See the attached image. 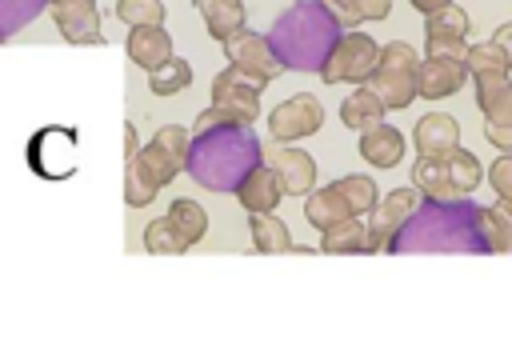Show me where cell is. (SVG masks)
Instances as JSON below:
<instances>
[{"label": "cell", "instance_id": "obj_34", "mask_svg": "<svg viewBox=\"0 0 512 340\" xmlns=\"http://www.w3.org/2000/svg\"><path fill=\"white\" fill-rule=\"evenodd\" d=\"M336 188L344 192V200H348L352 216H368V212H372V204L380 200V196H376L380 188H376L368 176H340V180H336Z\"/></svg>", "mask_w": 512, "mask_h": 340}, {"label": "cell", "instance_id": "obj_24", "mask_svg": "<svg viewBox=\"0 0 512 340\" xmlns=\"http://www.w3.org/2000/svg\"><path fill=\"white\" fill-rule=\"evenodd\" d=\"M464 64H468V80L480 88V84H496V80H508V60L504 52L484 40V44H468L464 52Z\"/></svg>", "mask_w": 512, "mask_h": 340}, {"label": "cell", "instance_id": "obj_27", "mask_svg": "<svg viewBox=\"0 0 512 340\" xmlns=\"http://www.w3.org/2000/svg\"><path fill=\"white\" fill-rule=\"evenodd\" d=\"M328 12H332V20L344 28V32H352V28H360L364 20H384L388 16V0H320Z\"/></svg>", "mask_w": 512, "mask_h": 340}, {"label": "cell", "instance_id": "obj_26", "mask_svg": "<svg viewBox=\"0 0 512 340\" xmlns=\"http://www.w3.org/2000/svg\"><path fill=\"white\" fill-rule=\"evenodd\" d=\"M340 120H344L348 128L364 132V128H372V124L384 120V104H380V96H376L368 84H360L352 96H344V104H340Z\"/></svg>", "mask_w": 512, "mask_h": 340}, {"label": "cell", "instance_id": "obj_20", "mask_svg": "<svg viewBox=\"0 0 512 340\" xmlns=\"http://www.w3.org/2000/svg\"><path fill=\"white\" fill-rule=\"evenodd\" d=\"M236 196H240V204H244L248 212H276L284 188H280V180H276V172H272L268 164H256V168L240 180Z\"/></svg>", "mask_w": 512, "mask_h": 340}, {"label": "cell", "instance_id": "obj_38", "mask_svg": "<svg viewBox=\"0 0 512 340\" xmlns=\"http://www.w3.org/2000/svg\"><path fill=\"white\" fill-rule=\"evenodd\" d=\"M412 4H416V8H420V12L428 16V12H436V8H444V4H456V0H412Z\"/></svg>", "mask_w": 512, "mask_h": 340}, {"label": "cell", "instance_id": "obj_2", "mask_svg": "<svg viewBox=\"0 0 512 340\" xmlns=\"http://www.w3.org/2000/svg\"><path fill=\"white\" fill-rule=\"evenodd\" d=\"M260 164V140L248 124H220L188 140L184 172L208 192H236L240 180Z\"/></svg>", "mask_w": 512, "mask_h": 340}, {"label": "cell", "instance_id": "obj_19", "mask_svg": "<svg viewBox=\"0 0 512 340\" xmlns=\"http://www.w3.org/2000/svg\"><path fill=\"white\" fill-rule=\"evenodd\" d=\"M360 156L376 168H396L404 160V136L392 128V124H372L360 132Z\"/></svg>", "mask_w": 512, "mask_h": 340}, {"label": "cell", "instance_id": "obj_31", "mask_svg": "<svg viewBox=\"0 0 512 340\" xmlns=\"http://www.w3.org/2000/svg\"><path fill=\"white\" fill-rule=\"evenodd\" d=\"M484 240H488V252H512V204H492L484 208Z\"/></svg>", "mask_w": 512, "mask_h": 340}, {"label": "cell", "instance_id": "obj_6", "mask_svg": "<svg viewBox=\"0 0 512 340\" xmlns=\"http://www.w3.org/2000/svg\"><path fill=\"white\" fill-rule=\"evenodd\" d=\"M416 76H420V56H416V48L404 44V40H392V44L380 48L376 68L368 72L364 84L380 96L384 112H400V108H408V104L416 100Z\"/></svg>", "mask_w": 512, "mask_h": 340}, {"label": "cell", "instance_id": "obj_33", "mask_svg": "<svg viewBox=\"0 0 512 340\" xmlns=\"http://www.w3.org/2000/svg\"><path fill=\"white\" fill-rule=\"evenodd\" d=\"M168 220L180 228V236H184L188 244H196V240L208 232V216H204V208H200L196 200H176V204L168 208Z\"/></svg>", "mask_w": 512, "mask_h": 340}, {"label": "cell", "instance_id": "obj_16", "mask_svg": "<svg viewBox=\"0 0 512 340\" xmlns=\"http://www.w3.org/2000/svg\"><path fill=\"white\" fill-rule=\"evenodd\" d=\"M468 80V64L456 56H424L420 60V76H416V96L424 100H440V96H456Z\"/></svg>", "mask_w": 512, "mask_h": 340}, {"label": "cell", "instance_id": "obj_25", "mask_svg": "<svg viewBox=\"0 0 512 340\" xmlns=\"http://www.w3.org/2000/svg\"><path fill=\"white\" fill-rule=\"evenodd\" d=\"M320 248H324V252H336V256H340V252H376L368 224H360L356 216H348V220H340V224L324 228Z\"/></svg>", "mask_w": 512, "mask_h": 340}, {"label": "cell", "instance_id": "obj_35", "mask_svg": "<svg viewBox=\"0 0 512 340\" xmlns=\"http://www.w3.org/2000/svg\"><path fill=\"white\" fill-rule=\"evenodd\" d=\"M116 16H120L128 28L164 24V4H160V0H116Z\"/></svg>", "mask_w": 512, "mask_h": 340}, {"label": "cell", "instance_id": "obj_32", "mask_svg": "<svg viewBox=\"0 0 512 340\" xmlns=\"http://www.w3.org/2000/svg\"><path fill=\"white\" fill-rule=\"evenodd\" d=\"M44 12V0H0V44L28 28Z\"/></svg>", "mask_w": 512, "mask_h": 340}, {"label": "cell", "instance_id": "obj_8", "mask_svg": "<svg viewBox=\"0 0 512 340\" xmlns=\"http://www.w3.org/2000/svg\"><path fill=\"white\" fill-rule=\"evenodd\" d=\"M224 56H228L232 68H240V72H244L248 80H256V84H272V80L284 72V64H280L276 52L268 48L264 32H248V28L232 32V36L224 40Z\"/></svg>", "mask_w": 512, "mask_h": 340}, {"label": "cell", "instance_id": "obj_10", "mask_svg": "<svg viewBox=\"0 0 512 340\" xmlns=\"http://www.w3.org/2000/svg\"><path fill=\"white\" fill-rule=\"evenodd\" d=\"M468 32H472L468 12L460 4H444V8L428 12V20H424V48H428V56H456V60H464Z\"/></svg>", "mask_w": 512, "mask_h": 340}, {"label": "cell", "instance_id": "obj_15", "mask_svg": "<svg viewBox=\"0 0 512 340\" xmlns=\"http://www.w3.org/2000/svg\"><path fill=\"white\" fill-rule=\"evenodd\" d=\"M420 204V188L412 184V188H392L384 200H376L372 204V212H368V232H372V244H376V252L388 244V236L412 216V208Z\"/></svg>", "mask_w": 512, "mask_h": 340}, {"label": "cell", "instance_id": "obj_7", "mask_svg": "<svg viewBox=\"0 0 512 340\" xmlns=\"http://www.w3.org/2000/svg\"><path fill=\"white\" fill-rule=\"evenodd\" d=\"M376 56H380V44L368 32H340V40L332 44L328 60L320 64V80L324 84H340V80L364 84L368 72L376 68Z\"/></svg>", "mask_w": 512, "mask_h": 340}, {"label": "cell", "instance_id": "obj_14", "mask_svg": "<svg viewBox=\"0 0 512 340\" xmlns=\"http://www.w3.org/2000/svg\"><path fill=\"white\" fill-rule=\"evenodd\" d=\"M52 8V20L68 44H104L96 0H44Z\"/></svg>", "mask_w": 512, "mask_h": 340}, {"label": "cell", "instance_id": "obj_37", "mask_svg": "<svg viewBox=\"0 0 512 340\" xmlns=\"http://www.w3.org/2000/svg\"><path fill=\"white\" fill-rule=\"evenodd\" d=\"M492 44L504 52V60H508V68H512V20H508V24H500V28L492 32Z\"/></svg>", "mask_w": 512, "mask_h": 340}, {"label": "cell", "instance_id": "obj_1", "mask_svg": "<svg viewBox=\"0 0 512 340\" xmlns=\"http://www.w3.org/2000/svg\"><path fill=\"white\" fill-rule=\"evenodd\" d=\"M484 204L464 200H420L412 216L388 236V252H488Z\"/></svg>", "mask_w": 512, "mask_h": 340}, {"label": "cell", "instance_id": "obj_29", "mask_svg": "<svg viewBox=\"0 0 512 340\" xmlns=\"http://www.w3.org/2000/svg\"><path fill=\"white\" fill-rule=\"evenodd\" d=\"M188 84H192V64L180 60V56H168L160 68L148 72V88H152V96H176V92H184Z\"/></svg>", "mask_w": 512, "mask_h": 340}, {"label": "cell", "instance_id": "obj_17", "mask_svg": "<svg viewBox=\"0 0 512 340\" xmlns=\"http://www.w3.org/2000/svg\"><path fill=\"white\" fill-rule=\"evenodd\" d=\"M268 168L276 172L284 196H304L316 184V156H308L304 148H276Z\"/></svg>", "mask_w": 512, "mask_h": 340}, {"label": "cell", "instance_id": "obj_30", "mask_svg": "<svg viewBox=\"0 0 512 340\" xmlns=\"http://www.w3.org/2000/svg\"><path fill=\"white\" fill-rule=\"evenodd\" d=\"M144 248L156 252V256H180V252H188L192 244L180 236V228H176L168 216H156V220L144 228Z\"/></svg>", "mask_w": 512, "mask_h": 340}, {"label": "cell", "instance_id": "obj_11", "mask_svg": "<svg viewBox=\"0 0 512 340\" xmlns=\"http://www.w3.org/2000/svg\"><path fill=\"white\" fill-rule=\"evenodd\" d=\"M260 88L256 80H248L240 68H224L212 80V108L228 112L236 124H252L260 116Z\"/></svg>", "mask_w": 512, "mask_h": 340}, {"label": "cell", "instance_id": "obj_5", "mask_svg": "<svg viewBox=\"0 0 512 340\" xmlns=\"http://www.w3.org/2000/svg\"><path fill=\"white\" fill-rule=\"evenodd\" d=\"M480 160L468 148H448L440 156H420L412 168V184L424 200H464L480 184Z\"/></svg>", "mask_w": 512, "mask_h": 340}, {"label": "cell", "instance_id": "obj_28", "mask_svg": "<svg viewBox=\"0 0 512 340\" xmlns=\"http://www.w3.org/2000/svg\"><path fill=\"white\" fill-rule=\"evenodd\" d=\"M248 228H252V244H256V252H292L288 224H284L276 212H252Z\"/></svg>", "mask_w": 512, "mask_h": 340}, {"label": "cell", "instance_id": "obj_18", "mask_svg": "<svg viewBox=\"0 0 512 340\" xmlns=\"http://www.w3.org/2000/svg\"><path fill=\"white\" fill-rule=\"evenodd\" d=\"M128 56H132V64H140L144 72H152V68H160L168 56H172V40H168V32H164V24H140V28H132L128 32Z\"/></svg>", "mask_w": 512, "mask_h": 340}, {"label": "cell", "instance_id": "obj_23", "mask_svg": "<svg viewBox=\"0 0 512 340\" xmlns=\"http://www.w3.org/2000/svg\"><path fill=\"white\" fill-rule=\"evenodd\" d=\"M196 12L204 16V24H208V36L212 40H228L232 32H240L244 28V0H196Z\"/></svg>", "mask_w": 512, "mask_h": 340}, {"label": "cell", "instance_id": "obj_22", "mask_svg": "<svg viewBox=\"0 0 512 340\" xmlns=\"http://www.w3.org/2000/svg\"><path fill=\"white\" fill-rule=\"evenodd\" d=\"M304 216H308V224L312 228H332V224H340V220H348L352 216V208H348V200H344V192L336 188V180L332 184H324V188H316L308 200H304Z\"/></svg>", "mask_w": 512, "mask_h": 340}, {"label": "cell", "instance_id": "obj_36", "mask_svg": "<svg viewBox=\"0 0 512 340\" xmlns=\"http://www.w3.org/2000/svg\"><path fill=\"white\" fill-rule=\"evenodd\" d=\"M488 180H492V192H496L504 204H512V152H504V156L492 160Z\"/></svg>", "mask_w": 512, "mask_h": 340}, {"label": "cell", "instance_id": "obj_3", "mask_svg": "<svg viewBox=\"0 0 512 340\" xmlns=\"http://www.w3.org/2000/svg\"><path fill=\"white\" fill-rule=\"evenodd\" d=\"M268 48L276 52V60L292 72H320V64L328 60L332 44L340 40V24L332 20V12L320 0H292L272 28L264 32Z\"/></svg>", "mask_w": 512, "mask_h": 340}, {"label": "cell", "instance_id": "obj_4", "mask_svg": "<svg viewBox=\"0 0 512 340\" xmlns=\"http://www.w3.org/2000/svg\"><path fill=\"white\" fill-rule=\"evenodd\" d=\"M188 128L180 124H164L156 128V136L140 148L136 140V128L124 124V148H128V168H124V200L132 208H144L156 200V192L176 180L184 172V160H188Z\"/></svg>", "mask_w": 512, "mask_h": 340}, {"label": "cell", "instance_id": "obj_21", "mask_svg": "<svg viewBox=\"0 0 512 340\" xmlns=\"http://www.w3.org/2000/svg\"><path fill=\"white\" fill-rule=\"evenodd\" d=\"M456 144H460V124L448 112H428L416 124V148H420V156H440V152H448Z\"/></svg>", "mask_w": 512, "mask_h": 340}, {"label": "cell", "instance_id": "obj_13", "mask_svg": "<svg viewBox=\"0 0 512 340\" xmlns=\"http://www.w3.org/2000/svg\"><path fill=\"white\" fill-rule=\"evenodd\" d=\"M476 104L484 112V136L512 152V80H496V84H480L476 88Z\"/></svg>", "mask_w": 512, "mask_h": 340}, {"label": "cell", "instance_id": "obj_12", "mask_svg": "<svg viewBox=\"0 0 512 340\" xmlns=\"http://www.w3.org/2000/svg\"><path fill=\"white\" fill-rule=\"evenodd\" d=\"M268 128H272V136L284 140V144H292V140H300V136H312V132L324 128V104H320L312 92H296V96H288L280 108H272Z\"/></svg>", "mask_w": 512, "mask_h": 340}, {"label": "cell", "instance_id": "obj_9", "mask_svg": "<svg viewBox=\"0 0 512 340\" xmlns=\"http://www.w3.org/2000/svg\"><path fill=\"white\" fill-rule=\"evenodd\" d=\"M28 164L36 176L60 180L76 168V132L72 128H40L28 144Z\"/></svg>", "mask_w": 512, "mask_h": 340}]
</instances>
